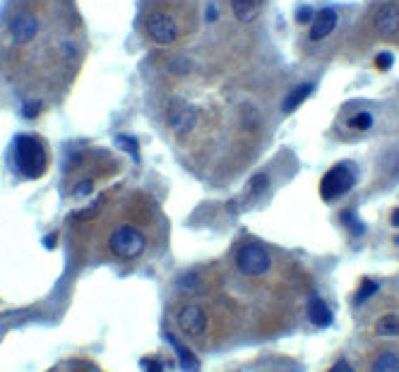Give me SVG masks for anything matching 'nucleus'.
<instances>
[{"label": "nucleus", "instance_id": "5701e85b", "mask_svg": "<svg viewBox=\"0 0 399 372\" xmlns=\"http://www.w3.org/2000/svg\"><path fill=\"white\" fill-rule=\"evenodd\" d=\"M39 109H41V104H29V106H25V116L36 118V116H39Z\"/></svg>", "mask_w": 399, "mask_h": 372}, {"label": "nucleus", "instance_id": "0eeeda50", "mask_svg": "<svg viewBox=\"0 0 399 372\" xmlns=\"http://www.w3.org/2000/svg\"><path fill=\"white\" fill-rule=\"evenodd\" d=\"M178 326H181L183 334L198 339V336L207 334V329H210V317H207V312L200 305L188 303V305H183L181 312H178Z\"/></svg>", "mask_w": 399, "mask_h": 372}, {"label": "nucleus", "instance_id": "9d476101", "mask_svg": "<svg viewBox=\"0 0 399 372\" xmlns=\"http://www.w3.org/2000/svg\"><path fill=\"white\" fill-rule=\"evenodd\" d=\"M337 22H339V15H337V10L332 8H325L316 13L311 22V39L313 41H323V39H327L330 34L334 32Z\"/></svg>", "mask_w": 399, "mask_h": 372}, {"label": "nucleus", "instance_id": "ddd939ff", "mask_svg": "<svg viewBox=\"0 0 399 372\" xmlns=\"http://www.w3.org/2000/svg\"><path fill=\"white\" fill-rule=\"evenodd\" d=\"M168 341L173 343V348H176V353H178V360H181V368L185 372H198L200 370V363H198V358H195V353L190 351V348H185L181 346L173 336H168Z\"/></svg>", "mask_w": 399, "mask_h": 372}, {"label": "nucleus", "instance_id": "f3484780", "mask_svg": "<svg viewBox=\"0 0 399 372\" xmlns=\"http://www.w3.org/2000/svg\"><path fill=\"white\" fill-rule=\"evenodd\" d=\"M267 185H269V180H267L265 173H260V176L252 178V183H250V200H255V197H260L262 193H265Z\"/></svg>", "mask_w": 399, "mask_h": 372}, {"label": "nucleus", "instance_id": "b1692460", "mask_svg": "<svg viewBox=\"0 0 399 372\" xmlns=\"http://www.w3.org/2000/svg\"><path fill=\"white\" fill-rule=\"evenodd\" d=\"M142 365H144V370H147V372H164V370H161V365H159V363H154V360H149V358L144 360Z\"/></svg>", "mask_w": 399, "mask_h": 372}, {"label": "nucleus", "instance_id": "39448f33", "mask_svg": "<svg viewBox=\"0 0 399 372\" xmlns=\"http://www.w3.org/2000/svg\"><path fill=\"white\" fill-rule=\"evenodd\" d=\"M166 120H168V128H171L173 132L188 135L190 130L195 128V123H198V109L183 99H173L171 104H168Z\"/></svg>", "mask_w": 399, "mask_h": 372}, {"label": "nucleus", "instance_id": "4468645a", "mask_svg": "<svg viewBox=\"0 0 399 372\" xmlns=\"http://www.w3.org/2000/svg\"><path fill=\"white\" fill-rule=\"evenodd\" d=\"M375 334L385 336V339H392V336H399V315H383L375 324Z\"/></svg>", "mask_w": 399, "mask_h": 372}, {"label": "nucleus", "instance_id": "dca6fc26", "mask_svg": "<svg viewBox=\"0 0 399 372\" xmlns=\"http://www.w3.org/2000/svg\"><path fill=\"white\" fill-rule=\"evenodd\" d=\"M311 92H313V84H301V87H296L294 92L286 97V101H284V111H286V113H291V111L299 109L303 101L311 97Z\"/></svg>", "mask_w": 399, "mask_h": 372}, {"label": "nucleus", "instance_id": "f03ea898", "mask_svg": "<svg viewBox=\"0 0 399 372\" xmlns=\"http://www.w3.org/2000/svg\"><path fill=\"white\" fill-rule=\"evenodd\" d=\"M353 183H356V171L349 163H339V166L330 168L320 180V195H323L325 202H334L349 193Z\"/></svg>", "mask_w": 399, "mask_h": 372}, {"label": "nucleus", "instance_id": "412c9836", "mask_svg": "<svg viewBox=\"0 0 399 372\" xmlns=\"http://www.w3.org/2000/svg\"><path fill=\"white\" fill-rule=\"evenodd\" d=\"M313 17H316V10L308 8V5H303V8H299V13H296V20L299 22H313Z\"/></svg>", "mask_w": 399, "mask_h": 372}, {"label": "nucleus", "instance_id": "9b49d317", "mask_svg": "<svg viewBox=\"0 0 399 372\" xmlns=\"http://www.w3.org/2000/svg\"><path fill=\"white\" fill-rule=\"evenodd\" d=\"M231 10H234V17L238 22H252L257 20L262 10V0H231Z\"/></svg>", "mask_w": 399, "mask_h": 372}, {"label": "nucleus", "instance_id": "7ed1b4c3", "mask_svg": "<svg viewBox=\"0 0 399 372\" xmlns=\"http://www.w3.org/2000/svg\"><path fill=\"white\" fill-rule=\"evenodd\" d=\"M147 247L142 230L135 226H118L114 233L109 235V250L121 259H135L140 257Z\"/></svg>", "mask_w": 399, "mask_h": 372}, {"label": "nucleus", "instance_id": "aec40b11", "mask_svg": "<svg viewBox=\"0 0 399 372\" xmlns=\"http://www.w3.org/2000/svg\"><path fill=\"white\" fill-rule=\"evenodd\" d=\"M392 63H395L392 53H380L378 58H375V67H378V70H387V67H392Z\"/></svg>", "mask_w": 399, "mask_h": 372}, {"label": "nucleus", "instance_id": "6ab92c4d", "mask_svg": "<svg viewBox=\"0 0 399 372\" xmlns=\"http://www.w3.org/2000/svg\"><path fill=\"white\" fill-rule=\"evenodd\" d=\"M370 125H373V116H370V113H356L349 120L351 130H368Z\"/></svg>", "mask_w": 399, "mask_h": 372}, {"label": "nucleus", "instance_id": "6e6552de", "mask_svg": "<svg viewBox=\"0 0 399 372\" xmlns=\"http://www.w3.org/2000/svg\"><path fill=\"white\" fill-rule=\"evenodd\" d=\"M39 20L36 15L27 13V10H20V13H13L8 22V32L13 36V41L17 43H29L34 41V36L39 34Z\"/></svg>", "mask_w": 399, "mask_h": 372}, {"label": "nucleus", "instance_id": "2eb2a0df", "mask_svg": "<svg viewBox=\"0 0 399 372\" xmlns=\"http://www.w3.org/2000/svg\"><path fill=\"white\" fill-rule=\"evenodd\" d=\"M370 372H399V356L392 351H383L378 358L373 360Z\"/></svg>", "mask_w": 399, "mask_h": 372}, {"label": "nucleus", "instance_id": "4be33fe9", "mask_svg": "<svg viewBox=\"0 0 399 372\" xmlns=\"http://www.w3.org/2000/svg\"><path fill=\"white\" fill-rule=\"evenodd\" d=\"M327 372H353V368H351L349 363H346V360H337V363Z\"/></svg>", "mask_w": 399, "mask_h": 372}, {"label": "nucleus", "instance_id": "a211bd4d", "mask_svg": "<svg viewBox=\"0 0 399 372\" xmlns=\"http://www.w3.org/2000/svg\"><path fill=\"white\" fill-rule=\"evenodd\" d=\"M375 291H378V284H375V281H363L361 291H358L356 296H353V301H356V305H361L363 301H368V298L373 296Z\"/></svg>", "mask_w": 399, "mask_h": 372}, {"label": "nucleus", "instance_id": "f257e3e1", "mask_svg": "<svg viewBox=\"0 0 399 372\" xmlns=\"http://www.w3.org/2000/svg\"><path fill=\"white\" fill-rule=\"evenodd\" d=\"M15 163L25 178H41L48 168V154L41 139L32 137V135H22L15 142Z\"/></svg>", "mask_w": 399, "mask_h": 372}, {"label": "nucleus", "instance_id": "20e7f679", "mask_svg": "<svg viewBox=\"0 0 399 372\" xmlns=\"http://www.w3.org/2000/svg\"><path fill=\"white\" fill-rule=\"evenodd\" d=\"M236 267L245 276H262L272 267V257H269L267 247L260 243H248L236 252Z\"/></svg>", "mask_w": 399, "mask_h": 372}, {"label": "nucleus", "instance_id": "1a4fd4ad", "mask_svg": "<svg viewBox=\"0 0 399 372\" xmlns=\"http://www.w3.org/2000/svg\"><path fill=\"white\" fill-rule=\"evenodd\" d=\"M375 29L383 36H395L399 34V5L397 3H385L375 13Z\"/></svg>", "mask_w": 399, "mask_h": 372}, {"label": "nucleus", "instance_id": "393cba45", "mask_svg": "<svg viewBox=\"0 0 399 372\" xmlns=\"http://www.w3.org/2000/svg\"><path fill=\"white\" fill-rule=\"evenodd\" d=\"M392 226L399 228V207H397L395 212H392Z\"/></svg>", "mask_w": 399, "mask_h": 372}, {"label": "nucleus", "instance_id": "423d86ee", "mask_svg": "<svg viewBox=\"0 0 399 372\" xmlns=\"http://www.w3.org/2000/svg\"><path fill=\"white\" fill-rule=\"evenodd\" d=\"M147 34L154 43L168 46L178 39V27L168 13H151L147 17Z\"/></svg>", "mask_w": 399, "mask_h": 372}, {"label": "nucleus", "instance_id": "f8f14e48", "mask_svg": "<svg viewBox=\"0 0 399 372\" xmlns=\"http://www.w3.org/2000/svg\"><path fill=\"white\" fill-rule=\"evenodd\" d=\"M308 317H311L313 324L318 326H327L332 322V310L327 308V303L320 301V298H313L311 303H308Z\"/></svg>", "mask_w": 399, "mask_h": 372}]
</instances>
